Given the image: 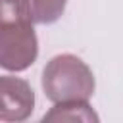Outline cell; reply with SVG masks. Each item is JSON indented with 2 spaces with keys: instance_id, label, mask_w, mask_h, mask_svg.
<instances>
[{
  "instance_id": "cell-1",
  "label": "cell",
  "mask_w": 123,
  "mask_h": 123,
  "mask_svg": "<svg viewBox=\"0 0 123 123\" xmlns=\"http://www.w3.org/2000/svg\"><path fill=\"white\" fill-rule=\"evenodd\" d=\"M31 0H0V67L25 71L38 56Z\"/></svg>"
},
{
  "instance_id": "cell-2",
  "label": "cell",
  "mask_w": 123,
  "mask_h": 123,
  "mask_svg": "<svg viewBox=\"0 0 123 123\" xmlns=\"http://www.w3.org/2000/svg\"><path fill=\"white\" fill-rule=\"evenodd\" d=\"M40 83L46 98L54 104L88 102L96 88L92 69L73 54L54 56L44 65Z\"/></svg>"
},
{
  "instance_id": "cell-3",
  "label": "cell",
  "mask_w": 123,
  "mask_h": 123,
  "mask_svg": "<svg viewBox=\"0 0 123 123\" xmlns=\"http://www.w3.org/2000/svg\"><path fill=\"white\" fill-rule=\"evenodd\" d=\"M35 110L31 85L13 75L0 77V121H25Z\"/></svg>"
},
{
  "instance_id": "cell-4",
  "label": "cell",
  "mask_w": 123,
  "mask_h": 123,
  "mask_svg": "<svg viewBox=\"0 0 123 123\" xmlns=\"http://www.w3.org/2000/svg\"><path fill=\"white\" fill-rule=\"evenodd\" d=\"M44 121H98L88 102H60L42 117Z\"/></svg>"
},
{
  "instance_id": "cell-5",
  "label": "cell",
  "mask_w": 123,
  "mask_h": 123,
  "mask_svg": "<svg viewBox=\"0 0 123 123\" xmlns=\"http://www.w3.org/2000/svg\"><path fill=\"white\" fill-rule=\"evenodd\" d=\"M65 4L67 0H31L35 23L50 25L58 21L65 12Z\"/></svg>"
}]
</instances>
